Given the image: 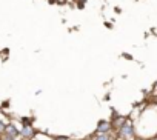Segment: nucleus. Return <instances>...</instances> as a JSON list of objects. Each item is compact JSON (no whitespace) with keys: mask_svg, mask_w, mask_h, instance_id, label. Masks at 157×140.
Returning a JSON list of instances; mask_svg holds the SVG:
<instances>
[{"mask_svg":"<svg viewBox=\"0 0 157 140\" xmlns=\"http://www.w3.org/2000/svg\"><path fill=\"white\" fill-rule=\"evenodd\" d=\"M117 132H119V135H122V138H125V140H132V138H134V125H132V122H131L129 119H126L125 123L120 126V129H119Z\"/></svg>","mask_w":157,"mask_h":140,"instance_id":"1","label":"nucleus"},{"mask_svg":"<svg viewBox=\"0 0 157 140\" xmlns=\"http://www.w3.org/2000/svg\"><path fill=\"white\" fill-rule=\"evenodd\" d=\"M20 135L25 140H33L36 137V129L33 128V125H23V128L20 129Z\"/></svg>","mask_w":157,"mask_h":140,"instance_id":"2","label":"nucleus"},{"mask_svg":"<svg viewBox=\"0 0 157 140\" xmlns=\"http://www.w3.org/2000/svg\"><path fill=\"white\" fill-rule=\"evenodd\" d=\"M113 126H111V122L108 120H100L97 128H96V132H111Z\"/></svg>","mask_w":157,"mask_h":140,"instance_id":"3","label":"nucleus"},{"mask_svg":"<svg viewBox=\"0 0 157 140\" xmlns=\"http://www.w3.org/2000/svg\"><path fill=\"white\" fill-rule=\"evenodd\" d=\"M3 134H8V135H11V137L19 138L20 131L16 128V125H13V123H6V128H5V132H3Z\"/></svg>","mask_w":157,"mask_h":140,"instance_id":"4","label":"nucleus"},{"mask_svg":"<svg viewBox=\"0 0 157 140\" xmlns=\"http://www.w3.org/2000/svg\"><path fill=\"white\" fill-rule=\"evenodd\" d=\"M125 120H126V117H120V115H117V114H114V117H113V120H111V126H113V129H120V126L125 123Z\"/></svg>","mask_w":157,"mask_h":140,"instance_id":"5","label":"nucleus"},{"mask_svg":"<svg viewBox=\"0 0 157 140\" xmlns=\"http://www.w3.org/2000/svg\"><path fill=\"white\" fill-rule=\"evenodd\" d=\"M91 140H114V137L111 135V132H96Z\"/></svg>","mask_w":157,"mask_h":140,"instance_id":"6","label":"nucleus"},{"mask_svg":"<svg viewBox=\"0 0 157 140\" xmlns=\"http://www.w3.org/2000/svg\"><path fill=\"white\" fill-rule=\"evenodd\" d=\"M5 128H6V123H5L3 120H0V135L5 132Z\"/></svg>","mask_w":157,"mask_h":140,"instance_id":"7","label":"nucleus"},{"mask_svg":"<svg viewBox=\"0 0 157 140\" xmlns=\"http://www.w3.org/2000/svg\"><path fill=\"white\" fill-rule=\"evenodd\" d=\"M54 140H72V138H69V137H56Z\"/></svg>","mask_w":157,"mask_h":140,"instance_id":"8","label":"nucleus"},{"mask_svg":"<svg viewBox=\"0 0 157 140\" xmlns=\"http://www.w3.org/2000/svg\"><path fill=\"white\" fill-rule=\"evenodd\" d=\"M0 109H2V106H0Z\"/></svg>","mask_w":157,"mask_h":140,"instance_id":"9","label":"nucleus"},{"mask_svg":"<svg viewBox=\"0 0 157 140\" xmlns=\"http://www.w3.org/2000/svg\"><path fill=\"white\" fill-rule=\"evenodd\" d=\"M22 140H25V138H22Z\"/></svg>","mask_w":157,"mask_h":140,"instance_id":"10","label":"nucleus"},{"mask_svg":"<svg viewBox=\"0 0 157 140\" xmlns=\"http://www.w3.org/2000/svg\"><path fill=\"white\" fill-rule=\"evenodd\" d=\"M0 140H2V138H0Z\"/></svg>","mask_w":157,"mask_h":140,"instance_id":"11","label":"nucleus"}]
</instances>
